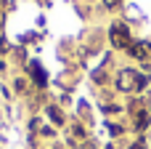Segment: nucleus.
I'll return each instance as SVG.
<instances>
[{"mask_svg": "<svg viewBox=\"0 0 151 149\" xmlns=\"http://www.w3.org/2000/svg\"><path fill=\"white\" fill-rule=\"evenodd\" d=\"M143 85H146V77L138 75V72H133V69H125L119 75V88L122 91H141Z\"/></svg>", "mask_w": 151, "mask_h": 149, "instance_id": "f257e3e1", "label": "nucleus"}, {"mask_svg": "<svg viewBox=\"0 0 151 149\" xmlns=\"http://www.w3.org/2000/svg\"><path fill=\"white\" fill-rule=\"evenodd\" d=\"M111 43L117 48H130V32L125 24H114L111 27Z\"/></svg>", "mask_w": 151, "mask_h": 149, "instance_id": "f03ea898", "label": "nucleus"}, {"mask_svg": "<svg viewBox=\"0 0 151 149\" xmlns=\"http://www.w3.org/2000/svg\"><path fill=\"white\" fill-rule=\"evenodd\" d=\"M130 53H133L135 59L151 64V43H133V45H130Z\"/></svg>", "mask_w": 151, "mask_h": 149, "instance_id": "7ed1b4c3", "label": "nucleus"}, {"mask_svg": "<svg viewBox=\"0 0 151 149\" xmlns=\"http://www.w3.org/2000/svg\"><path fill=\"white\" fill-rule=\"evenodd\" d=\"M104 3H106L109 8H117V5H119V0H104Z\"/></svg>", "mask_w": 151, "mask_h": 149, "instance_id": "20e7f679", "label": "nucleus"}]
</instances>
